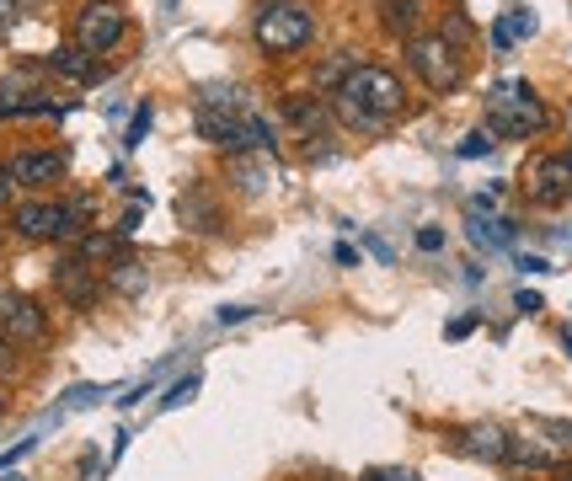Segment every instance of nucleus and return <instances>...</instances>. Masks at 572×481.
<instances>
[{
    "label": "nucleus",
    "mask_w": 572,
    "mask_h": 481,
    "mask_svg": "<svg viewBox=\"0 0 572 481\" xmlns=\"http://www.w3.org/2000/svg\"><path fill=\"white\" fill-rule=\"evenodd\" d=\"M401 108H407V91H401V81H396L391 70H380V64L348 70L343 86H337V113L348 123H359V129H386Z\"/></svg>",
    "instance_id": "f257e3e1"
},
{
    "label": "nucleus",
    "mask_w": 572,
    "mask_h": 481,
    "mask_svg": "<svg viewBox=\"0 0 572 481\" xmlns=\"http://www.w3.org/2000/svg\"><path fill=\"white\" fill-rule=\"evenodd\" d=\"M198 134L219 145V151L242 155V151H273V129L257 113H214V108H198Z\"/></svg>",
    "instance_id": "f03ea898"
},
{
    "label": "nucleus",
    "mask_w": 572,
    "mask_h": 481,
    "mask_svg": "<svg viewBox=\"0 0 572 481\" xmlns=\"http://www.w3.org/2000/svg\"><path fill=\"white\" fill-rule=\"evenodd\" d=\"M487 108H492V129L498 134H541L545 129L541 96L524 86V81H498L492 96H487Z\"/></svg>",
    "instance_id": "7ed1b4c3"
},
{
    "label": "nucleus",
    "mask_w": 572,
    "mask_h": 481,
    "mask_svg": "<svg viewBox=\"0 0 572 481\" xmlns=\"http://www.w3.org/2000/svg\"><path fill=\"white\" fill-rule=\"evenodd\" d=\"M310 11H305L300 0H273L257 11V43L268 49V54H295L305 38H310Z\"/></svg>",
    "instance_id": "20e7f679"
},
{
    "label": "nucleus",
    "mask_w": 572,
    "mask_h": 481,
    "mask_svg": "<svg viewBox=\"0 0 572 481\" xmlns=\"http://www.w3.org/2000/svg\"><path fill=\"white\" fill-rule=\"evenodd\" d=\"M81 219H86V204H22L11 214V231L22 240H64L86 231Z\"/></svg>",
    "instance_id": "39448f33"
},
{
    "label": "nucleus",
    "mask_w": 572,
    "mask_h": 481,
    "mask_svg": "<svg viewBox=\"0 0 572 481\" xmlns=\"http://www.w3.org/2000/svg\"><path fill=\"white\" fill-rule=\"evenodd\" d=\"M407 60H412V70H418L433 91L460 86V60H454V49L439 32H433V38H428V32H412V38H407Z\"/></svg>",
    "instance_id": "423d86ee"
},
{
    "label": "nucleus",
    "mask_w": 572,
    "mask_h": 481,
    "mask_svg": "<svg viewBox=\"0 0 572 481\" xmlns=\"http://www.w3.org/2000/svg\"><path fill=\"white\" fill-rule=\"evenodd\" d=\"M123 6L119 0H86L81 6V17H75V43L86 49V54H102V49H113L123 38Z\"/></svg>",
    "instance_id": "0eeeda50"
},
{
    "label": "nucleus",
    "mask_w": 572,
    "mask_h": 481,
    "mask_svg": "<svg viewBox=\"0 0 572 481\" xmlns=\"http://www.w3.org/2000/svg\"><path fill=\"white\" fill-rule=\"evenodd\" d=\"M0 337L6 342H43L49 337V316L28 295H6L0 289Z\"/></svg>",
    "instance_id": "6e6552de"
},
{
    "label": "nucleus",
    "mask_w": 572,
    "mask_h": 481,
    "mask_svg": "<svg viewBox=\"0 0 572 481\" xmlns=\"http://www.w3.org/2000/svg\"><path fill=\"white\" fill-rule=\"evenodd\" d=\"M54 284H60L64 300L81 305V310H91V305H96V295H102V284H96V273H91L86 257H64L60 268H54Z\"/></svg>",
    "instance_id": "1a4fd4ad"
},
{
    "label": "nucleus",
    "mask_w": 572,
    "mask_h": 481,
    "mask_svg": "<svg viewBox=\"0 0 572 481\" xmlns=\"http://www.w3.org/2000/svg\"><path fill=\"white\" fill-rule=\"evenodd\" d=\"M64 172V155L54 151H22L6 161V177L11 182H28V187H38V182H54Z\"/></svg>",
    "instance_id": "9d476101"
},
{
    "label": "nucleus",
    "mask_w": 572,
    "mask_h": 481,
    "mask_svg": "<svg viewBox=\"0 0 572 481\" xmlns=\"http://www.w3.org/2000/svg\"><path fill=\"white\" fill-rule=\"evenodd\" d=\"M530 198H535V204H562V198H568L562 172H556V155H541V161L530 166Z\"/></svg>",
    "instance_id": "9b49d317"
},
{
    "label": "nucleus",
    "mask_w": 572,
    "mask_h": 481,
    "mask_svg": "<svg viewBox=\"0 0 572 481\" xmlns=\"http://www.w3.org/2000/svg\"><path fill=\"white\" fill-rule=\"evenodd\" d=\"M38 113H54V102L43 91H11L0 86V119H38Z\"/></svg>",
    "instance_id": "f8f14e48"
},
{
    "label": "nucleus",
    "mask_w": 572,
    "mask_h": 481,
    "mask_svg": "<svg viewBox=\"0 0 572 481\" xmlns=\"http://www.w3.org/2000/svg\"><path fill=\"white\" fill-rule=\"evenodd\" d=\"M75 257H86V263H119L123 246H119V236H96V231H81V236H75Z\"/></svg>",
    "instance_id": "ddd939ff"
},
{
    "label": "nucleus",
    "mask_w": 572,
    "mask_h": 481,
    "mask_svg": "<svg viewBox=\"0 0 572 481\" xmlns=\"http://www.w3.org/2000/svg\"><path fill=\"white\" fill-rule=\"evenodd\" d=\"M380 22H386L396 38H412V28H418V0H380Z\"/></svg>",
    "instance_id": "4468645a"
},
{
    "label": "nucleus",
    "mask_w": 572,
    "mask_h": 481,
    "mask_svg": "<svg viewBox=\"0 0 572 481\" xmlns=\"http://www.w3.org/2000/svg\"><path fill=\"white\" fill-rule=\"evenodd\" d=\"M231 182H242V193H263L273 182V172L257 155H236V161H231Z\"/></svg>",
    "instance_id": "2eb2a0df"
},
{
    "label": "nucleus",
    "mask_w": 572,
    "mask_h": 481,
    "mask_svg": "<svg viewBox=\"0 0 572 481\" xmlns=\"http://www.w3.org/2000/svg\"><path fill=\"white\" fill-rule=\"evenodd\" d=\"M466 450L482 454V460H509V439L498 428H466Z\"/></svg>",
    "instance_id": "dca6fc26"
},
{
    "label": "nucleus",
    "mask_w": 572,
    "mask_h": 481,
    "mask_svg": "<svg viewBox=\"0 0 572 481\" xmlns=\"http://www.w3.org/2000/svg\"><path fill=\"white\" fill-rule=\"evenodd\" d=\"M49 64H54L60 75H70V81H86V75H91V54L81 49V43H64V49H54V54H49Z\"/></svg>",
    "instance_id": "f3484780"
},
{
    "label": "nucleus",
    "mask_w": 572,
    "mask_h": 481,
    "mask_svg": "<svg viewBox=\"0 0 572 481\" xmlns=\"http://www.w3.org/2000/svg\"><path fill=\"white\" fill-rule=\"evenodd\" d=\"M284 113H289V123H295V129H316V134H321V129H327V108H321V102H316V96H289V102H284Z\"/></svg>",
    "instance_id": "a211bd4d"
},
{
    "label": "nucleus",
    "mask_w": 572,
    "mask_h": 481,
    "mask_svg": "<svg viewBox=\"0 0 572 481\" xmlns=\"http://www.w3.org/2000/svg\"><path fill=\"white\" fill-rule=\"evenodd\" d=\"M113 289H119V295H140V289H145V268H140L134 257H119V263H113Z\"/></svg>",
    "instance_id": "6ab92c4d"
},
{
    "label": "nucleus",
    "mask_w": 572,
    "mask_h": 481,
    "mask_svg": "<svg viewBox=\"0 0 572 481\" xmlns=\"http://www.w3.org/2000/svg\"><path fill=\"white\" fill-rule=\"evenodd\" d=\"M503 32H509V38H530V32H535V17H530V11L519 6V11H513L509 22H503Z\"/></svg>",
    "instance_id": "aec40b11"
},
{
    "label": "nucleus",
    "mask_w": 572,
    "mask_h": 481,
    "mask_svg": "<svg viewBox=\"0 0 572 481\" xmlns=\"http://www.w3.org/2000/svg\"><path fill=\"white\" fill-rule=\"evenodd\" d=\"M460 155H466V161H477V155H492V140H487V134H466V140H460Z\"/></svg>",
    "instance_id": "412c9836"
},
{
    "label": "nucleus",
    "mask_w": 572,
    "mask_h": 481,
    "mask_svg": "<svg viewBox=\"0 0 572 481\" xmlns=\"http://www.w3.org/2000/svg\"><path fill=\"white\" fill-rule=\"evenodd\" d=\"M145 129H151V108H140V119L129 123V140H123V145H129V151H134V145H140V140H145Z\"/></svg>",
    "instance_id": "4be33fe9"
},
{
    "label": "nucleus",
    "mask_w": 572,
    "mask_h": 481,
    "mask_svg": "<svg viewBox=\"0 0 572 481\" xmlns=\"http://www.w3.org/2000/svg\"><path fill=\"white\" fill-rule=\"evenodd\" d=\"M193 391H198V375H187L182 386H172V396H166V407H177V401H187Z\"/></svg>",
    "instance_id": "5701e85b"
},
{
    "label": "nucleus",
    "mask_w": 572,
    "mask_h": 481,
    "mask_svg": "<svg viewBox=\"0 0 572 481\" xmlns=\"http://www.w3.org/2000/svg\"><path fill=\"white\" fill-rule=\"evenodd\" d=\"M246 316H252V305H225V310H219L225 327H236V321H246Z\"/></svg>",
    "instance_id": "b1692460"
},
{
    "label": "nucleus",
    "mask_w": 572,
    "mask_h": 481,
    "mask_svg": "<svg viewBox=\"0 0 572 481\" xmlns=\"http://www.w3.org/2000/svg\"><path fill=\"white\" fill-rule=\"evenodd\" d=\"M364 481H418V477H412V471H386V465H380V471H369Z\"/></svg>",
    "instance_id": "393cba45"
},
{
    "label": "nucleus",
    "mask_w": 572,
    "mask_h": 481,
    "mask_svg": "<svg viewBox=\"0 0 572 481\" xmlns=\"http://www.w3.org/2000/svg\"><path fill=\"white\" fill-rule=\"evenodd\" d=\"M556 172H562V187H568V193H572V151H562V155H556Z\"/></svg>",
    "instance_id": "a878e982"
},
{
    "label": "nucleus",
    "mask_w": 572,
    "mask_h": 481,
    "mask_svg": "<svg viewBox=\"0 0 572 481\" xmlns=\"http://www.w3.org/2000/svg\"><path fill=\"white\" fill-rule=\"evenodd\" d=\"M519 268L524 273H551V263H545V257H519Z\"/></svg>",
    "instance_id": "bb28decb"
},
{
    "label": "nucleus",
    "mask_w": 572,
    "mask_h": 481,
    "mask_svg": "<svg viewBox=\"0 0 572 481\" xmlns=\"http://www.w3.org/2000/svg\"><path fill=\"white\" fill-rule=\"evenodd\" d=\"M422 246H428V252H439V246H445V231H422Z\"/></svg>",
    "instance_id": "cd10ccee"
},
{
    "label": "nucleus",
    "mask_w": 572,
    "mask_h": 481,
    "mask_svg": "<svg viewBox=\"0 0 572 481\" xmlns=\"http://www.w3.org/2000/svg\"><path fill=\"white\" fill-rule=\"evenodd\" d=\"M11 17H17V0H0V28H6Z\"/></svg>",
    "instance_id": "c85d7f7f"
},
{
    "label": "nucleus",
    "mask_w": 572,
    "mask_h": 481,
    "mask_svg": "<svg viewBox=\"0 0 572 481\" xmlns=\"http://www.w3.org/2000/svg\"><path fill=\"white\" fill-rule=\"evenodd\" d=\"M6 369H11V342L0 337V375H6Z\"/></svg>",
    "instance_id": "c756f323"
},
{
    "label": "nucleus",
    "mask_w": 572,
    "mask_h": 481,
    "mask_svg": "<svg viewBox=\"0 0 572 481\" xmlns=\"http://www.w3.org/2000/svg\"><path fill=\"white\" fill-rule=\"evenodd\" d=\"M6 198H11V182L0 177V204H6Z\"/></svg>",
    "instance_id": "7c9ffc66"
},
{
    "label": "nucleus",
    "mask_w": 572,
    "mask_h": 481,
    "mask_svg": "<svg viewBox=\"0 0 572 481\" xmlns=\"http://www.w3.org/2000/svg\"><path fill=\"white\" fill-rule=\"evenodd\" d=\"M562 481H572V471H568V477H562Z\"/></svg>",
    "instance_id": "2f4dec72"
}]
</instances>
